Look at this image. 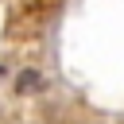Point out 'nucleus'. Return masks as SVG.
I'll return each instance as SVG.
<instances>
[{"label":"nucleus","instance_id":"1","mask_svg":"<svg viewBox=\"0 0 124 124\" xmlns=\"http://www.w3.org/2000/svg\"><path fill=\"white\" fill-rule=\"evenodd\" d=\"M35 85H39V74H31V70H27V74H19V81H16V89H19V93H27V89H35Z\"/></svg>","mask_w":124,"mask_h":124}]
</instances>
